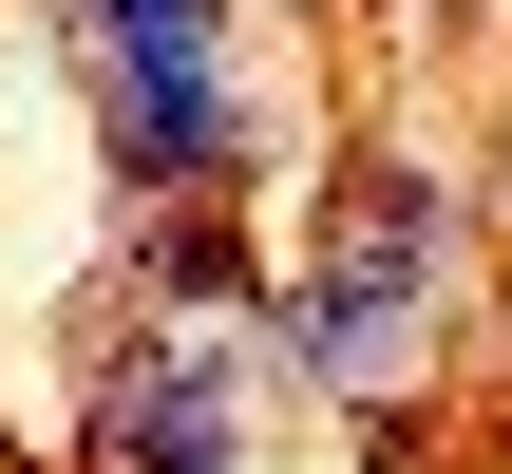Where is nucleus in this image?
I'll return each mask as SVG.
<instances>
[{
	"label": "nucleus",
	"instance_id": "f257e3e1",
	"mask_svg": "<svg viewBox=\"0 0 512 474\" xmlns=\"http://www.w3.org/2000/svg\"><path fill=\"white\" fill-rule=\"evenodd\" d=\"M437 266H456V190H437V171H361V190H342V247L266 304V361L380 399V380L437 342Z\"/></svg>",
	"mask_w": 512,
	"mask_h": 474
},
{
	"label": "nucleus",
	"instance_id": "7ed1b4c3",
	"mask_svg": "<svg viewBox=\"0 0 512 474\" xmlns=\"http://www.w3.org/2000/svg\"><path fill=\"white\" fill-rule=\"evenodd\" d=\"M95 474H247V399H228V361L133 342V361L95 380Z\"/></svg>",
	"mask_w": 512,
	"mask_h": 474
},
{
	"label": "nucleus",
	"instance_id": "f03ea898",
	"mask_svg": "<svg viewBox=\"0 0 512 474\" xmlns=\"http://www.w3.org/2000/svg\"><path fill=\"white\" fill-rule=\"evenodd\" d=\"M95 114H114V171H133V190H228V171H247L228 57H95Z\"/></svg>",
	"mask_w": 512,
	"mask_h": 474
},
{
	"label": "nucleus",
	"instance_id": "20e7f679",
	"mask_svg": "<svg viewBox=\"0 0 512 474\" xmlns=\"http://www.w3.org/2000/svg\"><path fill=\"white\" fill-rule=\"evenodd\" d=\"M133 266H152V285H171V304H247V247H228V228H152V247H133Z\"/></svg>",
	"mask_w": 512,
	"mask_h": 474
}]
</instances>
